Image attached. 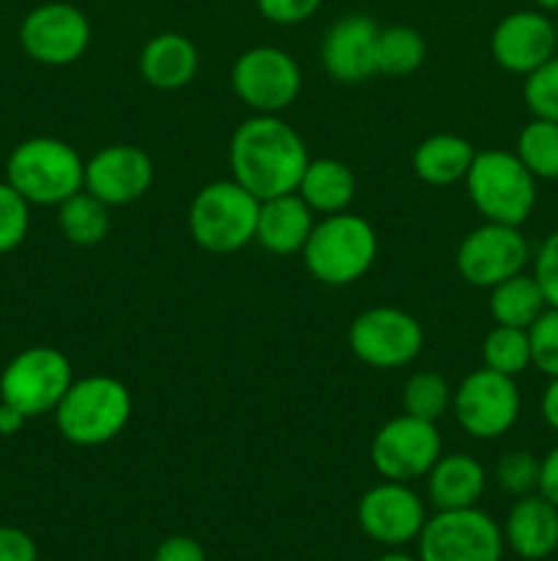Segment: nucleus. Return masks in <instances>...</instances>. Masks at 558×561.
Listing matches in <instances>:
<instances>
[{
    "mask_svg": "<svg viewBox=\"0 0 558 561\" xmlns=\"http://www.w3.org/2000/svg\"><path fill=\"white\" fill-rule=\"evenodd\" d=\"M230 85L252 113L279 115L299 99L301 69L284 49L252 47L235 58Z\"/></svg>",
    "mask_w": 558,
    "mask_h": 561,
    "instance_id": "obj_11",
    "label": "nucleus"
},
{
    "mask_svg": "<svg viewBox=\"0 0 558 561\" xmlns=\"http://www.w3.org/2000/svg\"><path fill=\"white\" fill-rule=\"evenodd\" d=\"M137 66H140L142 80L156 91H181L195 80L200 55L191 38L167 31L148 38Z\"/></svg>",
    "mask_w": 558,
    "mask_h": 561,
    "instance_id": "obj_21",
    "label": "nucleus"
},
{
    "mask_svg": "<svg viewBox=\"0 0 558 561\" xmlns=\"http://www.w3.org/2000/svg\"><path fill=\"white\" fill-rule=\"evenodd\" d=\"M356 359L375 370H399L425 348V329L399 307H370L359 312L348 332Z\"/></svg>",
    "mask_w": 558,
    "mask_h": 561,
    "instance_id": "obj_9",
    "label": "nucleus"
},
{
    "mask_svg": "<svg viewBox=\"0 0 558 561\" xmlns=\"http://www.w3.org/2000/svg\"><path fill=\"white\" fill-rule=\"evenodd\" d=\"M228 162L239 181L257 201L290 195L310 164L304 140L279 115H252L235 126L230 137Z\"/></svg>",
    "mask_w": 558,
    "mask_h": 561,
    "instance_id": "obj_1",
    "label": "nucleus"
},
{
    "mask_svg": "<svg viewBox=\"0 0 558 561\" xmlns=\"http://www.w3.org/2000/svg\"><path fill=\"white\" fill-rule=\"evenodd\" d=\"M536 491L553 502L558 507V447L550 449V453L542 458V469H539V488Z\"/></svg>",
    "mask_w": 558,
    "mask_h": 561,
    "instance_id": "obj_39",
    "label": "nucleus"
},
{
    "mask_svg": "<svg viewBox=\"0 0 558 561\" xmlns=\"http://www.w3.org/2000/svg\"><path fill=\"white\" fill-rule=\"evenodd\" d=\"M457 272L474 288H496L523 272L531 261L528 239L518 225L487 222L470 230L457 247Z\"/></svg>",
    "mask_w": 558,
    "mask_h": 561,
    "instance_id": "obj_13",
    "label": "nucleus"
},
{
    "mask_svg": "<svg viewBox=\"0 0 558 561\" xmlns=\"http://www.w3.org/2000/svg\"><path fill=\"white\" fill-rule=\"evenodd\" d=\"M454 420L479 442L501 438L514 427L520 416V392L514 378L501 376L490 367L468 373L454 389L452 398Z\"/></svg>",
    "mask_w": 558,
    "mask_h": 561,
    "instance_id": "obj_10",
    "label": "nucleus"
},
{
    "mask_svg": "<svg viewBox=\"0 0 558 561\" xmlns=\"http://www.w3.org/2000/svg\"><path fill=\"white\" fill-rule=\"evenodd\" d=\"M481 362L490 370L501 373V376H520L523 370L531 367V343H528V329H514V327H496L487 332L485 343H481Z\"/></svg>",
    "mask_w": 558,
    "mask_h": 561,
    "instance_id": "obj_29",
    "label": "nucleus"
},
{
    "mask_svg": "<svg viewBox=\"0 0 558 561\" xmlns=\"http://www.w3.org/2000/svg\"><path fill=\"white\" fill-rule=\"evenodd\" d=\"M485 488V466L465 453L441 455L427 471V496L435 510L476 507Z\"/></svg>",
    "mask_w": 558,
    "mask_h": 561,
    "instance_id": "obj_22",
    "label": "nucleus"
},
{
    "mask_svg": "<svg viewBox=\"0 0 558 561\" xmlns=\"http://www.w3.org/2000/svg\"><path fill=\"white\" fill-rule=\"evenodd\" d=\"M153 561H206V551L191 537L173 535L167 540H162V546L153 553Z\"/></svg>",
    "mask_w": 558,
    "mask_h": 561,
    "instance_id": "obj_38",
    "label": "nucleus"
},
{
    "mask_svg": "<svg viewBox=\"0 0 558 561\" xmlns=\"http://www.w3.org/2000/svg\"><path fill=\"white\" fill-rule=\"evenodd\" d=\"M25 422L27 416L22 411H16L14 405L0 400V436H16L25 427Z\"/></svg>",
    "mask_w": 558,
    "mask_h": 561,
    "instance_id": "obj_41",
    "label": "nucleus"
},
{
    "mask_svg": "<svg viewBox=\"0 0 558 561\" xmlns=\"http://www.w3.org/2000/svg\"><path fill=\"white\" fill-rule=\"evenodd\" d=\"M153 186V159L142 148L115 142L85 162V190L113 206H129Z\"/></svg>",
    "mask_w": 558,
    "mask_h": 561,
    "instance_id": "obj_17",
    "label": "nucleus"
},
{
    "mask_svg": "<svg viewBox=\"0 0 558 561\" xmlns=\"http://www.w3.org/2000/svg\"><path fill=\"white\" fill-rule=\"evenodd\" d=\"M476 157V148L465 137L449 135H430L416 146L414 151V173L430 186H452L457 181H465L470 162Z\"/></svg>",
    "mask_w": 558,
    "mask_h": 561,
    "instance_id": "obj_24",
    "label": "nucleus"
},
{
    "mask_svg": "<svg viewBox=\"0 0 558 561\" xmlns=\"http://www.w3.org/2000/svg\"><path fill=\"white\" fill-rule=\"evenodd\" d=\"M323 0H257V9L274 25H299L310 20Z\"/></svg>",
    "mask_w": 558,
    "mask_h": 561,
    "instance_id": "obj_36",
    "label": "nucleus"
},
{
    "mask_svg": "<svg viewBox=\"0 0 558 561\" xmlns=\"http://www.w3.org/2000/svg\"><path fill=\"white\" fill-rule=\"evenodd\" d=\"M427 58V42L416 27L388 25L377 33L375 69L377 75L405 77L414 75Z\"/></svg>",
    "mask_w": 558,
    "mask_h": 561,
    "instance_id": "obj_27",
    "label": "nucleus"
},
{
    "mask_svg": "<svg viewBox=\"0 0 558 561\" xmlns=\"http://www.w3.org/2000/svg\"><path fill=\"white\" fill-rule=\"evenodd\" d=\"M377 33L381 25L367 14H348L334 22L321 44V64L326 75L345 85H356L377 75Z\"/></svg>",
    "mask_w": 558,
    "mask_h": 561,
    "instance_id": "obj_18",
    "label": "nucleus"
},
{
    "mask_svg": "<svg viewBox=\"0 0 558 561\" xmlns=\"http://www.w3.org/2000/svg\"><path fill=\"white\" fill-rule=\"evenodd\" d=\"M514 153L536 181H558V121H528L520 129Z\"/></svg>",
    "mask_w": 558,
    "mask_h": 561,
    "instance_id": "obj_28",
    "label": "nucleus"
},
{
    "mask_svg": "<svg viewBox=\"0 0 558 561\" xmlns=\"http://www.w3.org/2000/svg\"><path fill=\"white\" fill-rule=\"evenodd\" d=\"M58 228L66 241L77 247L102 244L109 233V206L88 190H80L58 206Z\"/></svg>",
    "mask_w": 558,
    "mask_h": 561,
    "instance_id": "obj_26",
    "label": "nucleus"
},
{
    "mask_svg": "<svg viewBox=\"0 0 558 561\" xmlns=\"http://www.w3.org/2000/svg\"><path fill=\"white\" fill-rule=\"evenodd\" d=\"M5 181L31 206H60L85 190V162L58 137H27L5 159Z\"/></svg>",
    "mask_w": 558,
    "mask_h": 561,
    "instance_id": "obj_2",
    "label": "nucleus"
},
{
    "mask_svg": "<svg viewBox=\"0 0 558 561\" xmlns=\"http://www.w3.org/2000/svg\"><path fill=\"white\" fill-rule=\"evenodd\" d=\"M377 561H419V559H414V557H408V553H399V551H388V553H383L381 559Z\"/></svg>",
    "mask_w": 558,
    "mask_h": 561,
    "instance_id": "obj_42",
    "label": "nucleus"
},
{
    "mask_svg": "<svg viewBox=\"0 0 558 561\" xmlns=\"http://www.w3.org/2000/svg\"><path fill=\"white\" fill-rule=\"evenodd\" d=\"M542 460H536L528 449H512L496 463V480L512 496H528L539 488Z\"/></svg>",
    "mask_w": 558,
    "mask_h": 561,
    "instance_id": "obj_33",
    "label": "nucleus"
},
{
    "mask_svg": "<svg viewBox=\"0 0 558 561\" xmlns=\"http://www.w3.org/2000/svg\"><path fill=\"white\" fill-rule=\"evenodd\" d=\"M556 42H558V22H556Z\"/></svg>",
    "mask_w": 558,
    "mask_h": 561,
    "instance_id": "obj_44",
    "label": "nucleus"
},
{
    "mask_svg": "<svg viewBox=\"0 0 558 561\" xmlns=\"http://www.w3.org/2000/svg\"><path fill=\"white\" fill-rule=\"evenodd\" d=\"M503 542L520 559H547L558 548V507L542 493H528L512 504L503 524Z\"/></svg>",
    "mask_w": 558,
    "mask_h": 561,
    "instance_id": "obj_19",
    "label": "nucleus"
},
{
    "mask_svg": "<svg viewBox=\"0 0 558 561\" xmlns=\"http://www.w3.org/2000/svg\"><path fill=\"white\" fill-rule=\"evenodd\" d=\"M20 44L42 66H71L91 47V22L71 3H42L25 14Z\"/></svg>",
    "mask_w": 558,
    "mask_h": 561,
    "instance_id": "obj_14",
    "label": "nucleus"
},
{
    "mask_svg": "<svg viewBox=\"0 0 558 561\" xmlns=\"http://www.w3.org/2000/svg\"><path fill=\"white\" fill-rule=\"evenodd\" d=\"M315 228V211L301 201L299 192L260 201L255 241L271 255H295L304 250Z\"/></svg>",
    "mask_w": 558,
    "mask_h": 561,
    "instance_id": "obj_20",
    "label": "nucleus"
},
{
    "mask_svg": "<svg viewBox=\"0 0 558 561\" xmlns=\"http://www.w3.org/2000/svg\"><path fill=\"white\" fill-rule=\"evenodd\" d=\"M356 520L370 540L386 548H403L419 540L427 524V510L408 482L383 480L359 499Z\"/></svg>",
    "mask_w": 558,
    "mask_h": 561,
    "instance_id": "obj_15",
    "label": "nucleus"
},
{
    "mask_svg": "<svg viewBox=\"0 0 558 561\" xmlns=\"http://www.w3.org/2000/svg\"><path fill=\"white\" fill-rule=\"evenodd\" d=\"M295 192L312 211L328 217V214H339L350 208L356 197V175L339 159H310Z\"/></svg>",
    "mask_w": 558,
    "mask_h": 561,
    "instance_id": "obj_23",
    "label": "nucleus"
},
{
    "mask_svg": "<svg viewBox=\"0 0 558 561\" xmlns=\"http://www.w3.org/2000/svg\"><path fill=\"white\" fill-rule=\"evenodd\" d=\"M53 414L66 442L74 447H102L129 425L131 392L113 376H85L71 381Z\"/></svg>",
    "mask_w": 558,
    "mask_h": 561,
    "instance_id": "obj_3",
    "label": "nucleus"
},
{
    "mask_svg": "<svg viewBox=\"0 0 558 561\" xmlns=\"http://www.w3.org/2000/svg\"><path fill=\"white\" fill-rule=\"evenodd\" d=\"M452 387L441 373L421 370L405 381L403 387V411L419 420L438 422L449 409H452Z\"/></svg>",
    "mask_w": 558,
    "mask_h": 561,
    "instance_id": "obj_30",
    "label": "nucleus"
},
{
    "mask_svg": "<svg viewBox=\"0 0 558 561\" xmlns=\"http://www.w3.org/2000/svg\"><path fill=\"white\" fill-rule=\"evenodd\" d=\"M487 307H490L492 321L501 323V327L528 329L547 310V301L534 274L520 272L490 288Z\"/></svg>",
    "mask_w": 558,
    "mask_h": 561,
    "instance_id": "obj_25",
    "label": "nucleus"
},
{
    "mask_svg": "<svg viewBox=\"0 0 558 561\" xmlns=\"http://www.w3.org/2000/svg\"><path fill=\"white\" fill-rule=\"evenodd\" d=\"M74 381L71 362L53 345H31L20 351L0 373V400L33 416L53 414Z\"/></svg>",
    "mask_w": 558,
    "mask_h": 561,
    "instance_id": "obj_7",
    "label": "nucleus"
},
{
    "mask_svg": "<svg viewBox=\"0 0 558 561\" xmlns=\"http://www.w3.org/2000/svg\"><path fill=\"white\" fill-rule=\"evenodd\" d=\"M534 279L545 294L547 307L558 310V230H553L534 255Z\"/></svg>",
    "mask_w": 558,
    "mask_h": 561,
    "instance_id": "obj_35",
    "label": "nucleus"
},
{
    "mask_svg": "<svg viewBox=\"0 0 558 561\" xmlns=\"http://www.w3.org/2000/svg\"><path fill=\"white\" fill-rule=\"evenodd\" d=\"M31 230V203L9 184L0 181V255L16 250Z\"/></svg>",
    "mask_w": 558,
    "mask_h": 561,
    "instance_id": "obj_31",
    "label": "nucleus"
},
{
    "mask_svg": "<svg viewBox=\"0 0 558 561\" xmlns=\"http://www.w3.org/2000/svg\"><path fill=\"white\" fill-rule=\"evenodd\" d=\"M523 99L534 118L558 121V55L525 77Z\"/></svg>",
    "mask_w": 558,
    "mask_h": 561,
    "instance_id": "obj_32",
    "label": "nucleus"
},
{
    "mask_svg": "<svg viewBox=\"0 0 558 561\" xmlns=\"http://www.w3.org/2000/svg\"><path fill=\"white\" fill-rule=\"evenodd\" d=\"M490 53L503 71L528 77L558 53L556 22L545 11H512L492 27Z\"/></svg>",
    "mask_w": 558,
    "mask_h": 561,
    "instance_id": "obj_16",
    "label": "nucleus"
},
{
    "mask_svg": "<svg viewBox=\"0 0 558 561\" xmlns=\"http://www.w3.org/2000/svg\"><path fill=\"white\" fill-rule=\"evenodd\" d=\"M531 365L547 378L558 376V310L547 307L528 327Z\"/></svg>",
    "mask_w": 558,
    "mask_h": 561,
    "instance_id": "obj_34",
    "label": "nucleus"
},
{
    "mask_svg": "<svg viewBox=\"0 0 558 561\" xmlns=\"http://www.w3.org/2000/svg\"><path fill=\"white\" fill-rule=\"evenodd\" d=\"M465 192L487 222L520 228L536 206V179L518 153L501 148L476 151L465 173Z\"/></svg>",
    "mask_w": 558,
    "mask_h": 561,
    "instance_id": "obj_5",
    "label": "nucleus"
},
{
    "mask_svg": "<svg viewBox=\"0 0 558 561\" xmlns=\"http://www.w3.org/2000/svg\"><path fill=\"white\" fill-rule=\"evenodd\" d=\"M304 266L317 283L342 288L364 277L377 257V233L364 217L350 211L328 214L315 222L304 250Z\"/></svg>",
    "mask_w": 558,
    "mask_h": 561,
    "instance_id": "obj_4",
    "label": "nucleus"
},
{
    "mask_svg": "<svg viewBox=\"0 0 558 561\" xmlns=\"http://www.w3.org/2000/svg\"><path fill=\"white\" fill-rule=\"evenodd\" d=\"M503 529L479 507L438 510L419 535V561H501Z\"/></svg>",
    "mask_w": 558,
    "mask_h": 561,
    "instance_id": "obj_8",
    "label": "nucleus"
},
{
    "mask_svg": "<svg viewBox=\"0 0 558 561\" xmlns=\"http://www.w3.org/2000/svg\"><path fill=\"white\" fill-rule=\"evenodd\" d=\"M0 561H38L33 537L16 526H0Z\"/></svg>",
    "mask_w": 558,
    "mask_h": 561,
    "instance_id": "obj_37",
    "label": "nucleus"
},
{
    "mask_svg": "<svg viewBox=\"0 0 558 561\" xmlns=\"http://www.w3.org/2000/svg\"><path fill=\"white\" fill-rule=\"evenodd\" d=\"M443 455L441 433L435 422L419 416H394L375 433L370 447L372 466L383 480L414 482L427 477Z\"/></svg>",
    "mask_w": 558,
    "mask_h": 561,
    "instance_id": "obj_12",
    "label": "nucleus"
},
{
    "mask_svg": "<svg viewBox=\"0 0 558 561\" xmlns=\"http://www.w3.org/2000/svg\"><path fill=\"white\" fill-rule=\"evenodd\" d=\"M260 201L239 181L206 184L189 206V233L206 252L230 255L255 241Z\"/></svg>",
    "mask_w": 558,
    "mask_h": 561,
    "instance_id": "obj_6",
    "label": "nucleus"
},
{
    "mask_svg": "<svg viewBox=\"0 0 558 561\" xmlns=\"http://www.w3.org/2000/svg\"><path fill=\"white\" fill-rule=\"evenodd\" d=\"M539 11H558V0H534Z\"/></svg>",
    "mask_w": 558,
    "mask_h": 561,
    "instance_id": "obj_43",
    "label": "nucleus"
},
{
    "mask_svg": "<svg viewBox=\"0 0 558 561\" xmlns=\"http://www.w3.org/2000/svg\"><path fill=\"white\" fill-rule=\"evenodd\" d=\"M539 411H542V420L547 422V427L558 431V376L550 378V383H547L545 392H542Z\"/></svg>",
    "mask_w": 558,
    "mask_h": 561,
    "instance_id": "obj_40",
    "label": "nucleus"
}]
</instances>
